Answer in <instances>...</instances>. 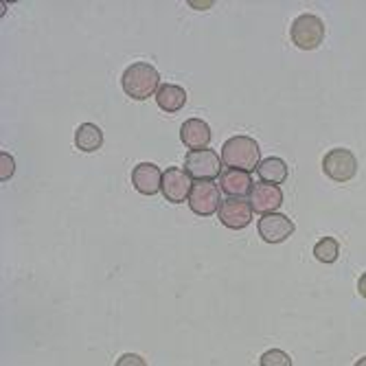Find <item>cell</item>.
I'll return each mask as SVG.
<instances>
[{"label":"cell","instance_id":"2","mask_svg":"<svg viewBox=\"0 0 366 366\" xmlns=\"http://www.w3.org/2000/svg\"><path fill=\"white\" fill-rule=\"evenodd\" d=\"M222 160L230 169L250 174L259 167V162H261L259 143L250 137H232L222 145Z\"/></svg>","mask_w":366,"mask_h":366},{"label":"cell","instance_id":"20","mask_svg":"<svg viewBox=\"0 0 366 366\" xmlns=\"http://www.w3.org/2000/svg\"><path fill=\"white\" fill-rule=\"evenodd\" d=\"M0 160H3V180H9V178H11V174H14L16 162H14V158H11L7 152L0 154Z\"/></svg>","mask_w":366,"mask_h":366},{"label":"cell","instance_id":"11","mask_svg":"<svg viewBox=\"0 0 366 366\" xmlns=\"http://www.w3.org/2000/svg\"><path fill=\"white\" fill-rule=\"evenodd\" d=\"M180 141L189 147V152L207 149L211 143V127L202 119H187L180 127Z\"/></svg>","mask_w":366,"mask_h":366},{"label":"cell","instance_id":"1","mask_svg":"<svg viewBox=\"0 0 366 366\" xmlns=\"http://www.w3.org/2000/svg\"><path fill=\"white\" fill-rule=\"evenodd\" d=\"M121 88L129 99H134V102H145V99L158 92L160 73L147 61L129 64L121 75Z\"/></svg>","mask_w":366,"mask_h":366},{"label":"cell","instance_id":"4","mask_svg":"<svg viewBox=\"0 0 366 366\" xmlns=\"http://www.w3.org/2000/svg\"><path fill=\"white\" fill-rule=\"evenodd\" d=\"M184 172L197 182H211L222 176V160L213 149L189 152L184 156Z\"/></svg>","mask_w":366,"mask_h":366},{"label":"cell","instance_id":"12","mask_svg":"<svg viewBox=\"0 0 366 366\" xmlns=\"http://www.w3.org/2000/svg\"><path fill=\"white\" fill-rule=\"evenodd\" d=\"M132 184L143 195H156L162 187V172L154 162H139L132 169Z\"/></svg>","mask_w":366,"mask_h":366},{"label":"cell","instance_id":"3","mask_svg":"<svg viewBox=\"0 0 366 366\" xmlns=\"http://www.w3.org/2000/svg\"><path fill=\"white\" fill-rule=\"evenodd\" d=\"M292 42L303 51H316L325 38V24L314 14H301L290 26Z\"/></svg>","mask_w":366,"mask_h":366},{"label":"cell","instance_id":"21","mask_svg":"<svg viewBox=\"0 0 366 366\" xmlns=\"http://www.w3.org/2000/svg\"><path fill=\"white\" fill-rule=\"evenodd\" d=\"M357 292H360L362 298H366V272L357 279Z\"/></svg>","mask_w":366,"mask_h":366},{"label":"cell","instance_id":"22","mask_svg":"<svg viewBox=\"0 0 366 366\" xmlns=\"http://www.w3.org/2000/svg\"><path fill=\"white\" fill-rule=\"evenodd\" d=\"M189 5H191V7H195V9H209L213 3H191V0H189Z\"/></svg>","mask_w":366,"mask_h":366},{"label":"cell","instance_id":"10","mask_svg":"<svg viewBox=\"0 0 366 366\" xmlns=\"http://www.w3.org/2000/svg\"><path fill=\"white\" fill-rule=\"evenodd\" d=\"M191 189H193V184H191V176L187 172H182L178 167H169L162 172L160 191L169 202H174V204L184 202V199H189V195H191Z\"/></svg>","mask_w":366,"mask_h":366},{"label":"cell","instance_id":"15","mask_svg":"<svg viewBox=\"0 0 366 366\" xmlns=\"http://www.w3.org/2000/svg\"><path fill=\"white\" fill-rule=\"evenodd\" d=\"M75 145L79 152H97V149H102L104 145V132L99 125L94 123H81L75 132Z\"/></svg>","mask_w":366,"mask_h":366},{"label":"cell","instance_id":"23","mask_svg":"<svg viewBox=\"0 0 366 366\" xmlns=\"http://www.w3.org/2000/svg\"><path fill=\"white\" fill-rule=\"evenodd\" d=\"M355 366H366V355H364V357H360V360L355 362Z\"/></svg>","mask_w":366,"mask_h":366},{"label":"cell","instance_id":"5","mask_svg":"<svg viewBox=\"0 0 366 366\" xmlns=\"http://www.w3.org/2000/svg\"><path fill=\"white\" fill-rule=\"evenodd\" d=\"M322 172L327 178L336 180V182H349L357 172V160H355L353 152H349L345 147L331 149L322 158Z\"/></svg>","mask_w":366,"mask_h":366},{"label":"cell","instance_id":"8","mask_svg":"<svg viewBox=\"0 0 366 366\" xmlns=\"http://www.w3.org/2000/svg\"><path fill=\"white\" fill-rule=\"evenodd\" d=\"M294 222L287 217V215H281V213H270V215H263L259 219V237L268 244H283L287 237H292L294 232Z\"/></svg>","mask_w":366,"mask_h":366},{"label":"cell","instance_id":"16","mask_svg":"<svg viewBox=\"0 0 366 366\" xmlns=\"http://www.w3.org/2000/svg\"><path fill=\"white\" fill-rule=\"evenodd\" d=\"M257 174L261 178V182H270V184H281L287 178V164L283 158L270 156V158H263L257 167Z\"/></svg>","mask_w":366,"mask_h":366},{"label":"cell","instance_id":"17","mask_svg":"<svg viewBox=\"0 0 366 366\" xmlns=\"http://www.w3.org/2000/svg\"><path fill=\"white\" fill-rule=\"evenodd\" d=\"M340 254V244L334 237H322L314 244V257L320 263H334Z\"/></svg>","mask_w":366,"mask_h":366},{"label":"cell","instance_id":"6","mask_svg":"<svg viewBox=\"0 0 366 366\" xmlns=\"http://www.w3.org/2000/svg\"><path fill=\"white\" fill-rule=\"evenodd\" d=\"M187 202H189V209L199 217L215 215L219 211V207H222L219 187L213 184V182H195Z\"/></svg>","mask_w":366,"mask_h":366},{"label":"cell","instance_id":"13","mask_svg":"<svg viewBox=\"0 0 366 366\" xmlns=\"http://www.w3.org/2000/svg\"><path fill=\"white\" fill-rule=\"evenodd\" d=\"M252 178L246 172L226 169L219 176V191H224L228 197H246L252 191Z\"/></svg>","mask_w":366,"mask_h":366},{"label":"cell","instance_id":"7","mask_svg":"<svg viewBox=\"0 0 366 366\" xmlns=\"http://www.w3.org/2000/svg\"><path fill=\"white\" fill-rule=\"evenodd\" d=\"M217 217H219L222 226L232 228V230H242L252 222V207L244 197H226L217 211Z\"/></svg>","mask_w":366,"mask_h":366},{"label":"cell","instance_id":"14","mask_svg":"<svg viewBox=\"0 0 366 366\" xmlns=\"http://www.w3.org/2000/svg\"><path fill=\"white\" fill-rule=\"evenodd\" d=\"M156 104L162 112L176 114L187 104V90L176 84H162L156 92Z\"/></svg>","mask_w":366,"mask_h":366},{"label":"cell","instance_id":"19","mask_svg":"<svg viewBox=\"0 0 366 366\" xmlns=\"http://www.w3.org/2000/svg\"><path fill=\"white\" fill-rule=\"evenodd\" d=\"M114 366H147V362L139 353H125L117 360Z\"/></svg>","mask_w":366,"mask_h":366},{"label":"cell","instance_id":"9","mask_svg":"<svg viewBox=\"0 0 366 366\" xmlns=\"http://www.w3.org/2000/svg\"><path fill=\"white\" fill-rule=\"evenodd\" d=\"M283 204V191L279 184L257 182L250 191V207L259 215H270Z\"/></svg>","mask_w":366,"mask_h":366},{"label":"cell","instance_id":"18","mask_svg":"<svg viewBox=\"0 0 366 366\" xmlns=\"http://www.w3.org/2000/svg\"><path fill=\"white\" fill-rule=\"evenodd\" d=\"M259 366H292V357L281 349H270L261 355Z\"/></svg>","mask_w":366,"mask_h":366}]
</instances>
